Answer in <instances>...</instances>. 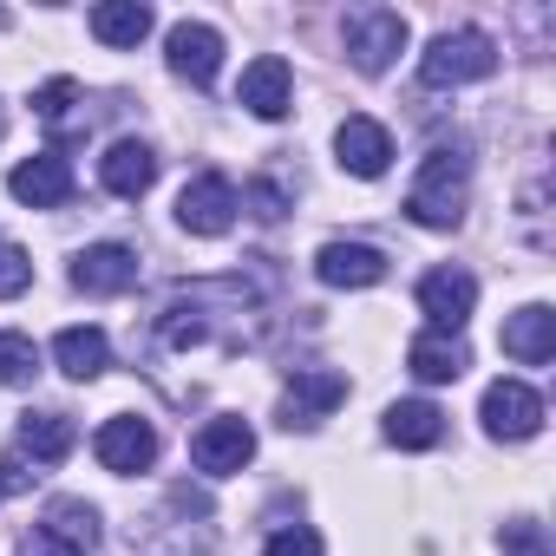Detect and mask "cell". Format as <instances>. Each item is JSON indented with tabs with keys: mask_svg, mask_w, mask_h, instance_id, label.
I'll return each mask as SVG.
<instances>
[{
	"mask_svg": "<svg viewBox=\"0 0 556 556\" xmlns=\"http://www.w3.org/2000/svg\"><path fill=\"white\" fill-rule=\"evenodd\" d=\"M8 190L27 203V210H60L66 197H73V164L60 157V151H40V157H27V164H14V177H8Z\"/></svg>",
	"mask_w": 556,
	"mask_h": 556,
	"instance_id": "13",
	"label": "cell"
},
{
	"mask_svg": "<svg viewBox=\"0 0 556 556\" xmlns=\"http://www.w3.org/2000/svg\"><path fill=\"white\" fill-rule=\"evenodd\" d=\"M341 40H348L354 66L380 79V73H387L400 53H406V14H393V8H348V21H341Z\"/></svg>",
	"mask_w": 556,
	"mask_h": 556,
	"instance_id": "3",
	"label": "cell"
},
{
	"mask_svg": "<svg viewBox=\"0 0 556 556\" xmlns=\"http://www.w3.org/2000/svg\"><path fill=\"white\" fill-rule=\"evenodd\" d=\"M315 275L328 289H374V282H387V255L374 242H328L315 255Z\"/></svg>",
	"mask_w": 556,
	"mask_h": 556,
	"instance_id": "14",
	"label": "cell"
},
{
	"mask_svg": "<svg viewBox=\"0 0 556 556\" xmlns=\"http://www.w3.org/2000/svg\"><path fill=\"white\" fill-rule=\"evenodd\" d=\"M236 210H242V197H236V184H229L223 170L190 177L184 197H177V223H184L190 236H223V229L236 223Z\"/></svg>",
	"mask_w": 556,
	"mask_h": 556,
	"instance_id": "5",
	"label": "cell"
},
{
	"mask_svg": "<svg viewBox=\"0 0 556 556\" xmlns=\"http://www.w3.org/2000/svg\"><path fill=\"white\" fill-rule=\"evenodd\" d=\"M53 361H60V374L66 380H99L105 367H112V341H105V328H60V341H53Z\"/></svg>",
	"mask_w": 556,
	"mask_h": 556,
	"instance_id": "20",
	"label": "cell"
},
{
	"mask_svg": "<svg viewBox=\"0 0 556 556\" xmlns=\"http://www.w3.org/2000/svg\"><path fill=\"white\" fill-rule=\"evenodd\" d=\"M419 308H426V321L439 334H458L471 321V308H478V282H471L465 268H432L426 282H419Z\"/></svg>",
	"mask_w": 556,
	"mask_h": 556,
	"instance_id": "8",
	"label": "cell"
},
{
	"mask_svg": "<svg viewBox=\"0 0 556 556\" xmlns=\"http://www.w3.org/2000/svg\"><path fill=\"white\" fill-rule=\"evenodd\" d=\"M99 177H105V190H112V197L138 203V197L157 184V151H151V144H138V138H118V144L99 157Z\"/></svg>",
	"mask_w": 556,
	"mask_h": 556,
	"instance_id": "16",
	"label": "cell"
},
{
	"mask_svg": "<svg viewBox=\"0 0 556 556\" xmlns=\"http://www.w3.org/2000/svg\"><path fill=\"white\" fill-rule=\"evenodd\" d=\"M334 151H341V170H354V177H387V164H393V138H387V125L380 118H341V131H334Z\"/></svg>",
	"mask_w": 556,
	"mask_h": 556,
	"instance_id": "12",
	"label": "cell"
},
{
	"mask_svg": "<svg viewBox=\"0 0 556 556\" xmlns=\"http://www.w3.org/2000/svg\"><path fill=\"white\" fill-rule=\"evenodd\" d=\"M151 27H157V21H151L144 0H99V8H92V34H99V47L131 53V47H144Z\"/></svg>",
	"mask_w": 556,
	"mask_h": 556,
	"instance_id": "21",
	"label": "cell"
},
{
	"mask_svg": "<svg viewBox=\"0 0 556 556\" xmlns=\"http://www.w3.org/2000/svg\"><path fill=\"white\" fill-rule=\"evenodd\" d=\"M465 197H471V157L465 151H432L419 184L406 190V216L419 229H458L465 223Z\"/></svg>",
	"mask_w": 556,
	"mask_h": 556,
	"instance_id": "1",
	"label": "cell"
},
{
	"mask_svg": "<svg viewBox=\"0 0 556 556\" xmlns=\"http://www.w3.org/2000/svg\"><path fill=\"white\" fill-rule=\"evenodd\" d=\"M341 400H348V380H341L334 367H295V380H289V393H282V426H289V432H295V426H321Z\"/></svg>",
	"mask_w": 556,
	"mask_h": 556,
	"instance_id": "7",
	"label": "cell"
},
{
	"mask_svg": "<svg viewBox=\"0 0 556 556\" xmlns=\"http://www.w3.org/2000/svg\"><path fill=\"white\" fill-rule=\"evenodd\" d=\"M190 458H197V471H210V478L242 471V465L255 458V432H249V419H210V426L190 439Z\"/></svg>",
	"mask_w": 556,
	"mask_h": 556,
	"instance_id": "11",
	"label": "cell"
},
{
	"mask_svg": "<svg viewBox=\"0 0 556 556\" xmlns=\"http://www.w3.org/2000/svg\"><path fill=\"white\" fill-rule=\"evenodd\" d=\"M131 282H138V255L125 242H99V249H86L73 262V289L79 295H125Z\"/></svg>",
	"mask_w": 556,
	"mask_h": 556,
	"instance_id": "15",
	"label": "cell"
},
{
	"mask_svg": "<svg viewBox=\"0 0 556 556\" xmlns=\"http://www.w3.org/2000/svg\"><path fill=\"white\" fill-rule=\"evenodd\" d=\"M27 282H34V262H27V249H21V242H0V302L27 295Z\"/></svg>",
	"mask_w": 556,
	"mask_h": 556,
	"instance_id": "25",
	"label": "cell"
},
{
	"mask_svg": "<svg viewBox=\"0 0 556 556\" xmlns=\"http://www.w3.org/2000/svg\"><path fill=\"white\" fill-rule=\"evenodd\" d=\"M73 105H79V86H73V79H47V86L34 92V112H40L47 125H60Z\"/></svg>",
	"mask_w": 556,
	"mask_h": 556,
	"instance_id": "27",
	"label": "cell"
},
{
	"mask_svg": "<svg viewBox=\"0 0 556 556\" xmlns=\"http://www.w3.org/2000/svg\"><path fill=\"white\" fill-rule=\"evenodd\" d=\"M47 530H53L60 543H73L79 556L99 549V510H92L86 497H53V504H47Z\"/></svg>",
	"mask_w": 556,
	"mask_h": 556,
	"instance_id": "23",
	"label": "cell"
},
{
	"mask_svg": "<svg viewBox=\"0 0 556 556\" xmlns=\"http://www.w3.org/2000/svg\"><path fill=\"white\" fill-rule=\"evenodd\" d=\"M406 367H413L426 387H445V380H458V374L471 367V348H465L458 334H439V328H426V334L406 348Z\"/></svg>",
	"mask_w": 556,
	"mask_h": 556,
	"instance_id": "18",
	"label": "cell"
},
{
	"mask_svg": "<svg viewBox=\"0 0 556 556\" xmlns=\"http://www.w3.org/2000/svg\"><path fill=\"white\" fill-rule=\"evenodd\" d=\"M387 439L406 445V452H426V445L445 439V413L432 400H400V406H387Z\"/></svg>",
	"mask_w": 556,
	"mask_h": 556,
	"instance_id": "22",
	"label": "cell"
},
{
	"mask_svg": "<svg viewBox=\"0 0 556 556\" xmlns=\"http://www.w3.org/2000/svg\"><path fill=\"white\" fill-rule=\"evenodd\" d=\"M504 354H510L517 367H543V361L556 354V315H549L543 302L517 308V315L504 321Z\"/></svg>",
	"mask_w": 556,
	"mask_h": 556,
	"instance_id": "17",
	"label": "cell"
},
{
	"mask_svg": "<svg viewBox=\"0 0 556 556\" xmlns=\"http://www.w3.org/2000/svg\"><path fill=\"white\" fill-rule=\"evenodd\" d=\"M504 556H556V549H549L543 523H530V517H510V523H504Z\"/></svg>",
	"mask_w": 556,
	"mask_h": 556,
	"instance_id": "26",
	"label": "cell"
},
{
	"mask_svg": "<svg viewBox=\"0 0 556 556\" xmlns=\"http://www.w3.org/2000/svg\"><path fill=\"white\" fill-rule=\"evenodd\" d=\"M92 452H99V465H105V471H118V478L151 471V458H157V426H151V419H138V413H118V419H105V426H99Z\"/></svg>",
	"mask_w": 556,
	"mask_h": 556,
	"instance_id": "6",
	"label": "cell"
},
{
	"mask_svg": "<svg viewBox=\"0 0 556 556\" xmlns=\"http://www.w3.org/2000/svg\"><path fill=\"white\" fill-rule=\"evenodd\" d=\"M0 131H8V118H0Z\"/></svg>",
	"mask_w": 556,
	"mask_h": 556,
	"instance_id": "31",
	"label": "cell"
},
{
	"mask_svg": "<svg viewBox=\"0 0 556 556\" xmlns=\"http://www.w3.org/2000/svg\"><path fill=\"white\" fill-rule=\"evenodd\" d=\"M478 419H484L491 439H510V445H517V439H536V426H543V393L523 387V380H491Z\"/></svg>",
	"mask_w": 556,
	"mask_h": 556,
	"instance_id": "4",
	"label": "cell"
},
{
	"mask_svg": "<svg viewBox=\"0 0 556 556\" xmlns=\"http://www.w3.org/2000/svg\"><path fill=\"white\" fill-rule=\"evenodd\" d=\"M203 334H210V328H203V315H197V308H184V302H177V308H164V341H170V348H197Z\"/></svg>",
	"mask_w": 556,
	"mask_h": 556,
	"instance_id": "29",
	"label": "cell"
},
{
	"mask_svg": "<svg viewBox=\"0 0 556 556\" xmlns=\"http://www.w3.org/2000/svg\"><path fill=\"white\" fill-rule=\"evenodd\" d=\"M262 556H321V536H315L308 523H289V530H275V536L262 543Z\"/></svg>",
	"mask_w": 556,
	"mask_h": 556,
	"instance_id": "28",
	"label": "cell"
},
{
	"mask_svg": "<svg viewBox=\"0 0 556 556\" xmlns=\"http://www.w3.org/2000/svg\"><path fill=\"white\" fill-rule=\"evenodd\" d=\"M73 445H79L73 413H27V419H21V452H14V458L60 465V458H73Z\"/></svg>",
	"mask_w": 556,
	"mask_h": 556,
	"instance_id": "19",
	"label": "cell"
},
{
	"mask_svg": "<svg viewBox=\"0 0 556 556\" xmlns=\"http://www.w3.org/2000/svg\"><path fill=\"white\" fill-rule=\"evenodd\" d=\"M40 374V348L27 341V334H0V380L8 387H27Z\"/></svg>",
	"mask_w": 556,
	"mask_h": 556,
	"instance_id": "24",
	"label": "cell"
},
{
	"mask_svg": "<svg viewBox=\"0 0 556 556\" xmlns=\"http://www.w3.org/2000/svg\"><path fill=\"white\" fill-rule=\"evenodd\" d=\"M236 99H242L255 118H289V105H295V73H289V60H282V53L249 60V66H242Z\"/></svg>",
	"mask_w": 556,
	"mask_h": 556,
	"instance_id": "10",
	"label": "cell"
},
{
	"mask_svg": "<svg viewBox=\"0 0 556 556\" xmlns=\"http://www.w3.org/2000/svg\"><path fill=\"white\" fill-rule=\"evenodd\" d=\"M491 73H497V47H491V34H478V27L439 34V40L426 47V60H419V79H426L432 92L478 86V79H491Z\"/></svg>",
	"mask_w": 556,
	"mask_h": 556,
	"instance_id": "2",
	"label": "cell"
},
{
	"mask_svg": "<svg viewBox=\"0 0 556 556\" xmlns=\"http://www.w3.org/2000/svg\"><path fill=\"white\" fill-rule=\"evenodd\" d=\"M164 60H170V73H177V79L210 86V79H216V66H223V34H216V27H203V21H177V27L164 34Z\"/></svg>",
	"mask_w": 556,
	"mask_h": 556,
	"instance_id": "9",
	"label": "cell"
},
{
	"mask_svg": "<svg viewBox=\"0 0 556 556\" xmlns=\"http://www.w3.org/2000/svg\"><path fill=\"white\" fill-rule=\"evenodd\" d=\"M21 556H79V549H73V543H60L47 523H34V530L21 536Z\"/></svg>",
	"mask_w": 556,
	"mask_h": 556,
	"instance_id": "30",
	"label": "cell"
}]
</instances>
